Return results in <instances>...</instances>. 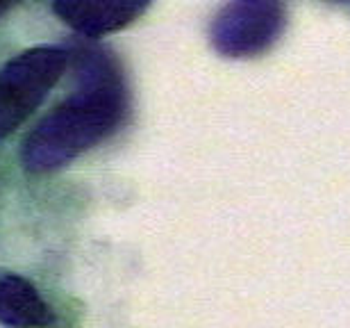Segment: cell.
Listing matches in <instances>:
<instances>
[{"mask_svg":"<svg viewBox=\"0 0 350 328\" xmlns=\"http://www.w3.org/2000/svg\"><path fill=\"white\" fill-rule=\"evenodd\" d=\"M78 89L27 132L21 162L30 173H51L118 130L128 112V92L114 55L100 48L75 53Z\"/></svg>","mask_w":350,"mask_h":328,"instance_id":"cell-1","label":"cell"},{"mask_svg":"<svg viewBox=\"0 0 350 328\" xmlns=\"http://www.w3.org/2000/svg\"><path fill=\"white\" fill-rule=\"evenodd\" d=\"M71 53L59 46H34L0 68V142L34 114L64 75Z\"/></svg>","mask_w":350,"mask_h":328,"instance_id":"cell-2","label":"cell"},{"mask_svg":"<svg viewBox=\"0 0 350 328\" xmlns=\"http://www.w3.org/2000/svg\"><path fill=\"white\" fill-rule=\"evenodd\" d=\"M284 12L275 0H234L212 21V44L226 58H253L275 44Z\"/></svg>","mask_w":350,"mask_h":328,"instance_id":"cell-3","label":"cell"},{"mask_svg":"<svg viewBox=\"0 0 350 328\" xmlns=\"http://www.w3.org/2000/svg\"><path fill=\"white\" fill-rule=\"evenodd\" d=\"M55 14L82 37H105L130 25L150 0H51Z\"/></svg>","mask_w":350,"mask_h":328,"instance_id":"cell-4","label":"cell"},{"mask_svg":"<svg viewBox=\"0 0 350 328\" xmlns=\"http://www.w3.org/2000/svg\"><path fill=\"white\" fill-rule=\"evenodd\" d=\"M51 322V305L30 281L18 274H0V324L10 328H44Z\"/></svg>","mask_w":350,"mask_h":328,"instance_id":"cell-5","label":"cell"},{"mask_svg":"<svg viewBox=\"0 0 350 328\" xmlns=\"http://www.w3.org/2000/svg\"><path fill=\"white\" fill-rule=\"evenodd\" d=\"M12 5V0H0V14L3 12H7V7Z\"/></svg>","mask_w":350,"mask_h":328,"instance_id":"cell-6","label":"cell"},{"mask_svg":"<svg viewBox=\"0 0 350 328\" xmlns=\"http://www.w3.org/2000/svg\"><path fill=\"white\" fill-rule=\"evenodd\" d=\"M341 3H350V0H341Z\"/></svg>","mask_w":350,"mask_h":328,"instance_id":"cell-7","label":"cell"}]
</instances>
